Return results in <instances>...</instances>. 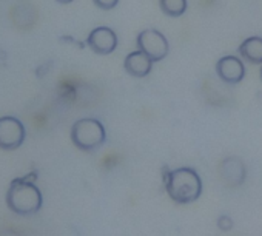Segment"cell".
I'll return each instance as SVG.
<instances>
[{
	"label": "cell",
	"instance_id": "obj_6",
	"mask_svg": "<svg viewBox=\"0 0 262 236\" xmlns=\"http://www.w3.org/2000/svg\"><path fill=\"white\" fill-rule=\"evenodd\" d=\"M86 44L96 54L106 56L117 48V36L108 27H97L88 34Z\"/></svg>",
	"mask_w": 262,
	"mask_h": 236
},
{
	"label": "cell",
	"instance_id": "obj_11",
	"mask_svg": "<svg viewBox=\"0 0 262 236\" xmlns=\"http://www.w3.org/2000/svg\"><path fill=\"white\" fill-rule=\"evenodd\" d=\"M159 5L168 17H181L187 11V0H159Z\"/></svg>",
	"mask_w": 262,
	"mask_h": 236
},
{
	"label": "cell",
	"instance_id": "obj_7",
	"mask_svg": "<svg viewBox=\"0 0 262 236\" xmlns=\"http://www.w3.org/2000/svg\"><path fill=\"white\" fill-rule=\"evenodd\" d=\"M216 73L225 83L236 85L245 77V67L239 57L224 56L216 63Z\"/></svg>",
	"mask_w": 262,
	"mask_h": 236
},
{
	"label": "cell",
	"instance_id": "obj_12",
	"mask_svg": "<svg viewBox=\"0 0 262 236\" xmlns=\"http://www.w3.org/2000/svg\"><path fill=\"white\" fill-rule=\"evenodd\" d=\"M217 227L222 231H230L234 227V222H233V219L228 214H222V216L217 218Z\"/></svg>",
	"mask_w": 262,
	"mask_h": 236
},
{
	"label": "cell",
	"instance_id": "obj_15",
	"mask_svg": "<svg viewBox=\"0 0 262 236\" xmlns=\"http://www.w3.org/2000/svg\"><path fill=\"white\" fill-rule=\"evenodd\" d=\"M260 79H262V67H260Z\"/></svg>",
	"mask_w": 262,
	"mask_h": 236
},
{
	"label": "cell",
	"instance_id": "obj_5",
	"mask_svg": "<svg viewBox=\"0 0 262 236\" xmlns=\"http://www.w3.org/2000/svg\"><path fill=\"white\" fill-rule=\"evenodd\" d=\"M25 141V127L14 116L0 117V150H17Z\"/></svg>",
	"mask_w": 262,
	"mask_h": 236
},
{
	"label": "cell",
	"instance_id": "obj_3",
	"mask_svg": "<svg viewBox=\"0 0 262 236\" xmlns=\"http://www.w3.org/2000/svg\"><path fill=\"white\" fill-rule=\"evenodd\" d=\"M71 141L82 152H94L106 141V132L100 121L94 117H83L73 124Z\"/></svg>",
	"mask_w": 262,
	"mask_h": 236
},
{
	"label": "cell",
	"instance_id": "obj_4",
	"mask_svg": "<svg viewBox=\"0 0 262 236\" xmlns=\"http://www.w3.org/2000/svg\"><path fill=\"white\" fill-rule=\"evenodd\" d=\"M138 50L144 51L153 62H159L167 57L170 45L167 37L158 30H144L136 40Z\"/></svg>",
	"mask_w": 262,
	"mask_h": 236
},
{
	"label": "cell",
	"instance_id": "obj_10",
	"mask_svg": "<svg viewBox=\"0 0 262 236\" xmlns=\"http://www.w3.org/2000/svg\"><path fill=\"white\" fill-rule=\"evenodd\" d=\"M239 54L244 60L250 63L262 65V37L251 36L245 39L239 47Z\"/></svg>",
	"mask_w": 262,
	"mask_h": 236
},
{
	"label": "cell",
	"instance_id": "obj_2",
	"mask_svg": "<svg viewBox=\"0 0 262 236\" xmlns=\"http://www.w3.org/2000/svg\"><path fill=\"white\" fill-rule=\"evenodd\" d=\"M42 193L36 184L27 178H17L11 182L7 191L8 208L20 216L36 214L42 208Z\"/></svg>",
	"mask_w": 262,
	"mask_h": 236
},
{
	"label": "cell",
	"instance_id": "obj_13",
	"mask_svg": "<svg viewBox=\"0 0 262 236\" xmlns=\"http://www.w3.org/2000/svg\"><path fill=\"white\" fill-rule=\"evenodd\" d=\"M94 4L100 10H113L119 4V0H94Z\"/></svg>",
	"mask_w": 262,
	"mask_h": 236
},
{
	"label": "cell",
	"instance_id": "obj_1",
	"mask_svg": "<svg viewBox=\"0 0 262 236\" xmlns=\"http://www.w3.org/2000/svg\"><path fill=\"white\" fill-rule=\"evenodd\" d=\"M165 188L176 204H191L202 195V179L194 168L181 167L167 175Z\"/></svg>",
	"mask_w": 262,
	"mask_h": 236
},
{
	"label": "cell",
	"instance_id": "obj_9",
	"mask_svg": "<svg viewBox=\"0 0 262 236\" xmlns=\"http://www.w3.org/2000/svg\"><path fill=\"white\" fill-rule=\"evenodd\" d=\"M123 68L129 76H133L136 79H142V77H147L151 73L153 60L144 51L136 50V51H131L125 57Z\"/></svg>",
	"mask_w": 262,
	"mask_h": 236
},
{
	"label": "cell",
	"instance_id": "obj_14",
	"mask_svg": "<svg viewBox=\"0 0 262 236\" xmlns=\"http://www.w3.org/2000/svg\"><path fill=\"white\" fill-rule=\"evenodd\" d=\"M57 4H62V5H68V4H71L73 0H56Z\"/></svg>",
	"mask_w": 262,
	"mask_h": 236
},
{
	"label": "cell",
	"instance_id": "obj_8",
	"mask_svg": "<svg viewBox=\"0 0 262 236\" xmlns=\"http://www.w3.org/2000/svg\"><path fill=\"white\" fill-rule=\"evenodd\" d=\"M219 173H221V178H222L224 184L231 187V188L239 187L241 184H244L245 176H247V171H245V167H244L242 161L239 158H234V156L225 158L221 162Z\"/></svg>",
	"mask_w": 262,
	"mask_h": 236
}]
</instances>
